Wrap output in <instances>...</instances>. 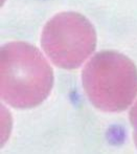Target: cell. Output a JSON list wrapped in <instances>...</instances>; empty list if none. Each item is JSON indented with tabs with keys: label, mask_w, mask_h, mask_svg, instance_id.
<instances>
[{
	"label": "cell",
	"mask_w": 137,
	"mask_h": 154,
	"mask_svg": "<svg viewBox=\"0 0 137 154\" xmlns=\"http://www.w3.org/2000/svg\"><path fill=\"white\" fill-rule=\"evenodd\" d=\"M1 97L12 107L34 108L49 95L53 69L40 51L25 42H11L1 48Z\"/></svg>",
	"instance_id": "cell-1"
},
{
	"label": "cell",
	"mask_w": 137,
	"mask_h": 154,
	"mask_svg": "<svg viewBox=\"0 0 137 154\" xmlns=\"http://www.w3.org/2000/svg\"><path fill=\"white\" fill-rule=\"evenodd\" d=\"M82 79L88 99L102 111H123L137 95L135 64L116 51L93 56L83 69Z\"/></svg>",
	"instance_id": "cell-2"
},
{
	"label": "cell",
	"mask_w": 137,
	"mask_h": 154,
	"mask_svg": "<svg viewBox=\"0 0 137 154\" xmlns=\"http://www.w3.org/2000/svg\"><path fill=\"white\" fill-rule=\"evenodd\" d=\"M41 44L55 65L75 69L95 49L96 34L92 24L81 14L61 13L44 26Z\"/></svg>",
	"instance_id": "cell-3"
},
{
	"label": "cell",
	"mask_w": 137,
	"mask_h": 154,
	"mask_svg": "<svg viewBox=\"0 0 137 154\" xmlns=\"http://www.w3.org/2000/svg\"><path fill=\"white\" fill-rule=\"evenodd\" d=\"M130 121H131L132 127H133V132H134V142L137 147V102L135 105L132 107L131 112H130Z\"/></svg>",
	"instance_id": "cell-4"
}]
</instances>
